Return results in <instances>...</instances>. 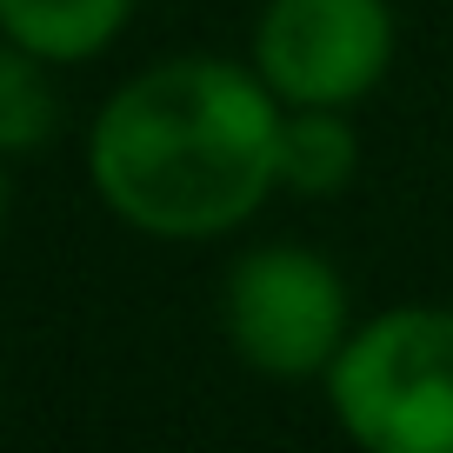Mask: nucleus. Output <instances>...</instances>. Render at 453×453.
Listing matches in <instances>:
<instances>
[{"label": "nucleus", "instance_id": "nucleus-1", "mask_svg": "<svg viewBox=\"0 0 453 453\" xmlns=\"http://www.w3.org/2000/svg\"><path fill=\"white\" fill-rule=\"evenodd\" d=\"M280 94L260 67L173 54L134 73L87 134V180L154 241H213L280 187Z\"/></svg>", "mask_w": 453, "mask_h": 453}, {"label": "nucleus", "instance_id": "nucleus-2", "mask_svg": "<svg viewBox=\"0 0 453 453\" xmlns=\"http://www.w3.org/2000/svg\"><path fill=\"white\" fill-rule=\"evenodd\" d=\"M326 400L367 453H453V307H387L354 326Z\"/></svg>", "mask_w": 453, "mask_h": 453}, {"label": "nucleus", "instance_id": "nucleus-3", "mask_svg": "<svg viewBox=\"0 0 453 453\" xmlns=\"http://www.w3.org/2000/svg\"><path fill=\"white\" fill-rule=\"evenodd\" d=\"M226 347L267 380H313L354 334L347 280L307 247H247L226 267Z\"/></svg>", "mask_w": 453, "mask_h": 453}, {"label": "nucleus", "instance_id": "nucleus-4", "mask_svg": "<svg viewBox=\"0 0 453 453\" xmlns=\"http://www.w3.org/2000/svg\"><path fill=\"white\" fill-rule=\"evenodd\" d=\"M254 67L280 107H354L394 67L387 0H267L254 20Z\"/></svg>", "mask_w": 453, "mask_h": 453}, {"label": "nucleus", "instance_id": "nucleus-5", "mask_svg": "<svg viewBox=\"0 0 453 453\" xmlns=\"http://www.w3.org/2000/svg\"><path fill=\"white\" fill-rule=\"evenodd\" d=\"M134 7L141 0H0V34L54 67H73V60L107 54L134 20Z\"/></svg>", "mask_w": 453, "mask_h": 453}, {"label": "nucleus", "instance_id": "nucleus-6", "mask_svg": "<svg viewBox=\"0 0 453 453\" xmlns=\"http://www.w3.org/2000/svg\"><path fill=\"white\" fill-rule=\"evenodd\" d=\"M273 167H280L287 194H307V200L347 194L360 173V134L347 120V107H287Z\"/></svg>", "mask_w": 453, "mask_h": 453}, {"label": "nucleus", "instance_id": "nucleus-7", "mask_svg": "<svg viewBox=\"0 0 453 453\" xmlns=\"http://www.w3.org/2000/svg\"><path fill=\"white\" fill-rule=\"evenodd\" d=\"M47 67H54V60L27 54L20 41L0 34V160H7V154H34V147L54 141L60 100H54Z\"/></svg>", "mask_w": 453, "mask_h": 453}, {"label": "nucleus", "instance_id": "nucleus-8", "mask_svg": "<svg viewBox=\"0 0 453 453\" xmlns=\"http://www.w3.org/2000/svg\"><path fill=\"white\" fill-rule=\"evenodd\" d=\"M0 226H7V173H0Z\"/></svg>", "mask_w": 453, "mask_h": 453}, {"label": "nucleus", "instance_id": "nucleus-9", "mask_svg": "<svg viewBox=\"0 0 453 453\" xmlns=\"http://www.w3.org/2000/svg\"><path fill=\"white\" fill-rule=\"evenodd\" d=\"M0 394H7V380H0Z\"/></svg>", "mask_w": 453, "mask_h": 453}]
</instances>
